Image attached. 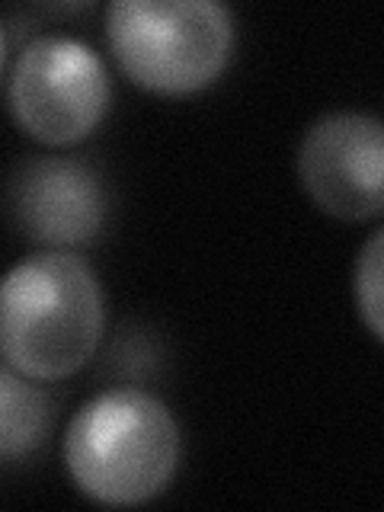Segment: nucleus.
Listing matches in <instances>:
<instances>
[{"label": "nucleus", "mask_w": 384, "mask_h": 512, "mask_svg": "<svg viewBox=\"0 0 384 512\" xmlns=\"http://www.w3.org/2000/svg\"><path fill=\"white\" fill-rule=\"evenodd\" d=\"M55 420V400L7 362L0 365V461L29 458Z\"/></svg>", "instance_id": "obj_7"}, {"label": "nucleus", "mask_w": 384, "mask_h": 512, "mask_svg": "<svg viewBox=\"0 0 384 512\" xmlns=\"http://www.w3.org/2000/svg\"><path fill=\"white\" fill-rule=\"evenodd\" d=\"M109 71L90 45L71 36L32 39L10 74V112L42 144H77L109 109Z\"/></svg>", "instance_id": "obj_4"}, {"label": "nucleus", "mask_w": 384, "mask_h": 512, "mask_svg": "<svg viewBox=\"0 0 384 512\" xmlns=\"http://www.w3.org/2000/svg\"><path fill=\"white\" fill-rule=\"evenodd\" d=\"M13 228L48 250L87 247L103 234L109 192L100 170L80 157H32L7 186Z\"/></svg>", "instance_id": "obj_6"}, {"label": "nucleus", "mask_w": 384, "mask_h": 512, "mask_svg": "<svg viewBox=\"0 0 384 512\" xmlns=\"http://www.w3.org/2000/svg\"><path fill=\"white\" fill-rule=\"evenodd\" d=\"M381 250H384V237L378 231L368 237V244L362 247L356 263V304L375 340H381Z\"/></svg>", "instance_id": "obj_8"}, {"label": "nucleus", "mask_w": 384, "mask_h": 512, "mask_svg": "<svg viewBox=\"0 0 384 512\" xmlns=\"http://www.w3.org/2000/svg\"><path fill=\"white\" fill-rule=\"evenodd\" d=\"M106 327L96 272L71 250H42L0 279V359L32 381H61L93 359Z\"/></svg>", "instance_id": "obj_1"}, {"label": "nucleus", "mask_w": 384, "mask_h": 512, "mask_svg": "<svg viewBox=\"0 0 384 512\" xmlns=\"http://www.w3.org/2000/svg\"><path fill=\"white\" fill-rule=\"evenodd\" d=\"M4 52H7V42H4V29H0V68H4Z\"/></svg>", "instance_id": "obj_9"}, {"label": "nucleus", "mask_w": 384, "mask_h": 512, "mask_svg": "<svg viewBox=\"0 0 384 512\" xmlns=\"http://www.w3.org/2000/svg\"><path fill=\"white\" fill-rule=\"evenodd\" d=\"M298 176L320 212L365 221L384 205V135L365 112H330L317 119L298 148Z\"/></svg>", "instance_id": "obj_5"}, {"label": "nucleus", "mask_w": 384, "mask_h": 512, "mask_svg": "<svg viewBox=\"0 0 384 512\" xmlns=\"http://www.w3.org/2000/svg\"><path fill=\"white\" fill-rule=\"evenodd\" d=\"M106 39L138 87L183 96L215 84L234 52V16L215 0H116Z\"/></svg>", "instance_id": "obj_3"}, {"label": "nucleus", "mask_w": 384, "mask_h": 512, "mask_svg": "<svg viewBox=\"0 0 384 512\" xmlns=\"http://www.w3.org/2000/svg\"><path fill=\"white\" fill-rule=\"evenodd\" d=\"M180 423L160 397L112 388L90 397L64 432V464L80 493L103 506H138L180 468Z\"/></svg>", "instance_id": "obj_2"}]
</instances>
